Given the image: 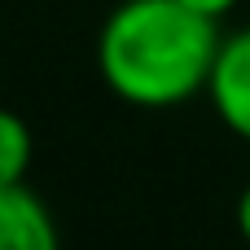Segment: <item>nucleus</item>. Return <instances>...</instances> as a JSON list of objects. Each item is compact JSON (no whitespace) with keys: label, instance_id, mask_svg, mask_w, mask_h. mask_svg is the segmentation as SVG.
Returning <instances> with one entry per match:
<instances>
[{"label":"nucleus","instance_id":"nucleus-1","mask_svg":"<svg viewBox=\"0 0 250 250\" xmlns=\"http://www.w3.org/2000/svg\"><path fill=\"white\" fill-rule=\"evenodd\" d=\"M215 53V18L180 0H123L97 40V66L110 92L145 110L180 105L202 92Z\"/></svg>","mask_w":250,"mask_h":250},{"label":"nucleus","instance_id":"nucleus-2","mask_svg":"<svg viewBox=\"0 0 250 250\" xmlns=\"http://www.w3.org/2000/svg\"><path fill=\"white\" fill-rule=\"evenodd\" d=\"M207 92H211L220 123L233 136L250 141V26L237 35H220V53L211 62Z\"/></svg>","mask_w":250,"mask_h":250},{"label":"nucleus","instance_id":"nucleus-3","mask_svg":"<svg viewBox=\"0 0 250 250\" xmlns=\"http://www.w3.org/2000/svg\"><path fill=\"white\" fill-rule=\"evenodd\" d=\"M0 250H62L48 207L22 185H0Z\"/></svg>","mask_w":250,"mask_h":250},{"label":"nucleus","instance_id":"nucleus-4","mask_svg":"<svg viewBox=\"0 0 250 250\" xmlns=\"http://www.w3.org/2000/svg\"><path fill=\"white\" fill-rule=\"evenodd\" d=\"M31 154H35V141L26 119L0 105V185H22L31 171Z\"/></svg>","mask_w":250,"mask_h":250},{"label":"nucleus","instance_id":"nucleus-5","mask_svg":"<svg viewBox=\"0 0 250 250\" xmlns=\"http://www.w3.org/2000/svg\"><path fill=\"white\" fill-rule=\"evenodd\" d=\"M180 4H189L193 13H202V18H224L237 0H180Z\"/></svg>","mask_w":250,"mask_h":250},{"label":"nucleus","instance_id":"nucleus-6","mask_svg":"<svg viewBox=\"0 0 250 250\" xmlns=\"http://www.w3.org/2000/svg\"><path fill=\"white\" fill-rule=\"evenodd\" d=\"M237 229H242V237L250 242V185L242 189V198H237Z\"/></svg>","mask_w":250,"mask_h":250}]
</instances>
